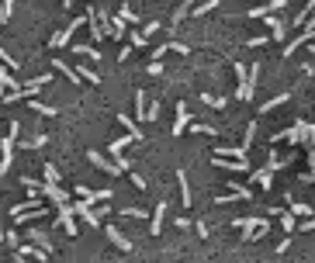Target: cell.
Returning a JSON list of instances; mask_svg holds the SVG:
<instances>
[{
  "label": "cell",
  "mask_w": 315,
  "mask_h": 263,
  "mask_svg": "<svg viewBox=\"0 0 315 263\" xmlns=\"http://www.w3.org/2000/svg\"><path fill=\"white\" fill-rule=\"evenodd\" d=\"M42 177H45V184H59V177H63V173H59L52 163H45V166H42Z\"/></svg>",
  "instance_id": "obj_26"
},
{
  "label": "cell",
  "mask_w": 315,
  "mask_h": 263,
  "mask_svg": "<svg viewBox=\"0 0 315 263\" xmlns=\"http://www.w3.org/2000/svg\"><path fill=\"white\" fill-rule=\"evenodd\" d=\"M28 239H31V243H38V250H42V253H52V243H49L45 229H28Z\"/></svg>",
  "instance_id": "obj_16"
},
{
  "label": "cell",
  "mask_w": 315,
  "mask_h": 263,
  "mask_svg": "<svg viewBox=\"0 0 315 263\" xmlns=\"http://www.w3.org/2000/svg\"><path fill=\"white\" fill-rule=\"evenodd\" d=\"M191 132H198V135H215V129L211 125H201V122H194V125H187Z\"/></svg>",
  "instance_id": "obj_38"
},
{
  "label": "cell",
  "mask_w": 315,
  "mask_h": 263,
  "mask_svg": "<svg viewBox=\"0 0 315 263\" xmlns=\"http://www.w3.org/2000/svg\"><path fill=\"white\" fill-rule=\"evenodd\" d=\"M201 101H205L208 108H222V104H225V97H215V94H208V90L201 94Z\"/></svg>",
  "instance_id": "obj_31"
},
{
  "label": "cell",
  "mask_w": 315,
  "mask_h": 263,
  "mask_svg": "<svg viewBox=\"0 0 315 263\" xmlns=\"http://www.w3.org/2000/svg\"><path fill=\"white\" fill-rule=\"evenodd\" d=\"M125 215H128V218H146V211H142V208H125Z\"/></svg>",
  "instance_id": "obj_45"
},
{
  "label": "cell",
  "mask_w": 315,
  "mask_h": 263,
  "mask_svg": "<svg viewBox=\"0 0 315 263\" xmlns=\"http://www.w3.org/2000/svg\"><path fill=\"white\" fill-rule=\"evenodd\" d=\"M73 52H77V56H90V59H97V63H101V52H97V49H90V45H73Z\"/></svg>",
  "instance_id": "obj_29"
},
{
  "label": "cell",
  "mask_w": 315,
  "mask_h": 263,
  "mask_svg": "<svg viewBox=\"0 0 315 263\" xmlns=\"http://www.w3.org/2000/svg\"><path fill=\"white\" fill-rule=\"evenodd\" d=\"M77 194L83 197L87 204H97V201H111V197H114V191H111V187H104V191H90V187H83V184H80Z\"/></svg>",
  "instance_id": "obj_6"
},
{
  "label": "cell",
  "mask_w": 315,
  "mask_h": 263,
  "mask_svg": "<svg viewBox=\"0 0 315 263\" xmlns=\"http://www.w3.org/2000/svg\"><path fill=\"white\" fill-rule=\"evenodd\" d=\"M312 56H315V45H312Z\"/></svg>",
  "instance_id": "obj_50"
},
{
  "label": "cell",
  "mask_w": 315,
  "mask_h": 263,
  "mask_svg": "<svg viewBox=\"0 0 315 263\" xmlns=\"http://www.w3.org/2000/svg\"><path fill=\"white\" fill-rule=\"evenodd\" d=\"M139 31H142L146 38H149V35H156V31H159V21H146V24H142Z\"/></svg>",
  "instance_id": "obj_39"
},
{
  "label": "cell",
  "mask_w": 315,
  "mask_h": 263,
  "mask_svg": "<svg viewBox=\"0 0 315 263\" xmlns=\"http://www.w3.org/2000/svg\"><path fill=\"white\" fill-rule=\"evenodd\" d=\"M295 229H298V232H312V229H315V218H302Z\"/></svg>",
  "instance_id": "obj_41"
},
{
  "label": "cell",
  "mask_w": 315,
  "mask_h": 263,
  "mask_svg": "<svg viewBox=\"0 0 315 263\" xmlns=\"http://www.w3.org/2000/svg\"><path fill=\"white\" fill-rule=\"evenodd\" d=\"M267 42H270V35H256V38H249L246 45H249V49H260V45H267Z\"/></svg>",
  "instance_id": "obj_40"
},
{
  "label": "cell",
  "mask_w": 315,
  "mask_h": 263,
  "mask_svg": "<svg viewBox=\"0 0 315 263\" xmlns=\"http://www.w3.org/2000/svg\"><path fill=\"white\" fill-rule=\"evenodd\" d=\"M232 69H236V76H239V83H246V66H242V63H232Z\"/></svg>",
  "instance_id": "obj_44"
},
{
  "label": "cell",
  "mask_w": 315,
  "mask_h": 263,
  "mask_svg": "<svg viewBox=\"0 0 315 263\" xmlns=\"http://www.w3.org/2000/svg\"><path fill=\"white\" fill-rule=\"evenodd\" d=\"M215 166L225 170V173H249V163H246V159H225V156H215Z\"/></svg>",
  "instance_id": "obj_5"
},
{
  "label": "cell",
  "mask_w": 315,
  "mask_h": 263,
  "mask_svg": "<svg viewBox=\"0 0 315 263\" xmlns=\"http://www.w3.org/2000/svg\"><path fill=\"white\" fill-rule=\"evenodd\" d=\"M146 42H149V38H146L142 31H132V49H146Z\"/></svg>",
  "instance_id": "obj_36"
},
{
  "label": "cell",
  "mask_w": 315,
  "mask_h": 263,
  "mask_svg": "<svg viewBox=\"0 0 315 263\" xmlns=\"http://www.w3.org/2000/svg\"><path fill=\"white\" fill-rule=\"evenodd\" d=\"M284 201H288V211H291L295 218H312V204H305V201H295L291 194H284Z\"/></svg>",
  "instance_id": "obj_12"
},
{
  "label": "cell",
  "mask_w": 315,
  "mask_h": 263,
  "mask_svg": "<svg viewBox=\"0 0 315 263\" xmlns=\"http://www.w3.org/2000/svg\"><path fill=\"white\" fill-rule=\"evenodd\" d=\"M177 184H180V204H184V208H191L194 201H191V184H187V173H184V170L177 173Z\"/></svg>",
  "instance_id": "obj_20"
},
{
  "label": "cell",
  "mask_w": 315,
  "mask_h": 263,
  "mask_svg": "<svg viewBox=\"0 0 315 263\" xmlns=\"http://www.w3.org/2000/svg\"><path fill=\"white\" fill-rule=\"evenodd\" d=\"M101 229L107 232V239H111V243H114V246H118L121 253H132V239H128V236H125L121 229H114V225H101Z\"/></svg>",
  "instance_id": "obj_4"
},
{
  "label": "cell",
  "mask_w": 315,
  "mask_h": 263,
  "mask_svg": "<svg viewBox=\"0 0 315 263\" xmlns=\"http://www.w3.org/2000/svg\"><path fill=\"white\" fill-rule=\"evenodd\" d=\"M277 218H281V229H284V232H295V225H298V218H295L291 211H281Z\"/></svg>",
  "instance_id": "obj_27"
},
{
  "label": "cell",
  "mask_w": 315,
  "mask_h": 263,
  "mask_svg": "<svg viewBox=\"0 0 315 263\" xmlns=\"http://www.w3.org/2000/svg\"><path fill=\"white\" fill-rule=\"evenodd\" d=\"M163 218H166V201H159L156 211H153V218H149V232H153V236L163 232Z\"/></svg>",
  "instance_id": "obj_15"
},
{
  "label": "cell",
  "mask_w": 315,
  "mask_h": 263,
  "mask_svg": "<svg viewBox=\"0 0 315 263\" xmlns=\"http://www.w3.org/2000/svg\"><path fill=\"white\" fill-rule=\"evenodd\" d=\"M159 118V101H153V104H146V118L142 122H156Z\"/></svg>",
  "instance_id": "obj_34"
},
{
  "label": "cell",
  "mask_w": 315,
  "mask_h": 263,
  "mask_svg": "<svg viewBox=\"0 0 315 263\" xmlns=\"http://www.w3.org/2000/svg\"><path fill=\"white\" fill-rule=\"evenodd\" d=\"M17 253H21V257H35V260H45V257H42V250H35V246H21Z\"/></svg>",
  "instance_id": "obj_37"
},
{
  "label": "cell",
  "mask_w": 315,
  "mask_h": 263,
  "mask_svg": "<svg viewBox=\"0 0 315 263\" xmlns=\"http://www.w3.org/2000/svg\"><path fill=\"white\" fill-rule=\"evenodd\" d=\"M170 52H180V56H187V45H180V42H170Z\"/></svg>",
  "instance_id": "obj_47"
},
{
  "label": "cell",
  "mask_w": 315,
  "mask_h": 263,
  "mask_svg": "<svg viewBox=\"0 0 315 263\" xmlns=\"http://www.w3.org/2000/svg\"><path fill=\"white\" fill-rule=\"evenodd\" d=\"M312 14H315V0H309V3H305V7H302V10L295 14V28H302V24H305V21H309Z\"/></svg>",
  "instance_id": "obj_23"
},
{
  "label": "cell",
  "mask_w": 315,
  "mask_h": 263,
  "mask_svg": "<svg viewBox=\"0 0 315 263\" xmlns=\"http://www.w3.org/2000/svg\"><path fill=\"white\" fill-rule=\"evenodd\" d=\"M97 3H101V0H97Z\"/></svg>",
  "instance_id": "obj_51"
},
{
  "label": "cell",
  "mask_w": 315,
  "mask_h": 263,
  "mask_svg": "<svg viewBox=\"0 0 315 263\" xmlns=\"http://www.w3.org/2000/svg\"><path fill=\"white\" fill-rule=\"evenodd\" d=\"M215 7H218V0H205L201 7H191V14H198V17H201V14H208V10H215Z\"/></svg>",
  "instance_id": "obj_33"
},
{
  "label": "cell",
  "mask_w": 315,
  "mask_h": 263,
  "mask_svg": "<svg viewBox=\"0 0 315 263\" xmlns=\"http://www.w3.org/2000/svg\"><path fill=\"white\" fill-rule=\"evenodd\" d=\"M187 125H191V115H187V104L180 101V104H177V122H173V135H184V132H187Z\"/></svg>",
  "instance_id": "obj_13"
},
{
  "label": "cell",
  "mask_w": 315,
  "mask_h": 263,
  "mask_svg": "<svg viewBox=\"0 0 315 263\" xmlns=\"http://www.w3.org/2000/svg\"><path fill=\"white\" fill-rule=\"evenodd\" d=\"M42 215H45V208H28V211H17V215H14V222H17V225H24V222L42 218Z\"/></svg>",
  "instance_id": "obj_21"
},
{
  "label": "cell",
  "mask_w": 315,
  "mask_h": 263,
  "mask_svg": "<svg viewBox=\"0 0 315 263\" xmlns=\"http://www.w3.org/2000/svg\"><path fill=\"white\" fill-rule=\"evenodd\" d=\"M31 111H38L42 118H56V115H59L52 104H42V101H35V97H31Z\"/></svg>",
  "instance_id": "obj_24"
},
{
  "label": "cell",
  "mask_w": 315,
  "mask_h": 263,
  "mask_svg": "<svg viewBox=\"0 0 315 263\" xmlns=\"http://www.w3.org/2000/svg\"><path fill=\"white\" fill-rule=\"evenodd\" d=\"M291 101V90H284V94H277V97H270V101H263V108H260V115H270L274 108H281V104H288Z\"/></svg>",
  "instance_id": "obj_19"
},
{
  "label": "cell",
  "mask_w": 315,
  "mask_h": 263,
  "mask_svg": "<svg viewBox=\"0 0 315 263\" xmlns=\"http://www.w3.org/2000/svg\"><path fill=\"white\" fill-rule=\"evenodd\" d=\"M249 180H253L256 187L270 191V187H274V170H267V166H260V170H249Z\"/></svg>",
  "instance_id": "obj_10"
},
{
  "label": "cell",
  "mask_w": 315,
  "mask_h": 263,
  "mask_svg": "<svg viewBox=\"0 0 315 263\" xmlns=\"http://www.w3.org/2000/svg\"><path fill=\"white\" fill-rule=\"evenodd\" d=\"M0 243H3V232H0Z\"/></svg>",
  "instance_id": "obj_49"
},
{
  "label": "cell",
  "mask_w": 315,
  "mask_h": 263,
  "mask_svg": "<svg viewBox=\"0 0 315 263\" xmlns=\"http://www.w3.org/2000/svg\"><path fill=\"white\" fill-rule=\"evenodd\" d=\"M191 7H194V0H184V3H180V7L173 10V21H170V28H177V24H180V21H184V17L191 14Z\"/></svg>",
  "instance_id": "obj_22"
},
{
  "label": "cell",
  "mask_w": 315,
  "mask_h": 263,
  "mask_svg": "<svg viewBox=\"0 0 315 263\" xmlns=\"http://www.w3.org/2000/svg\"><path fill=\"white\" fill-rule=\"evenodd\" d=\"M263 17H267V24H270V38H274V42H284V21L274 17V14H263Z\"/></svg>",
  "instance_id": "obj_18"
},
{
  "label": "cell",
  "mask_w": 315,
  "mask_h": 263,
  "mask_svg": "<svg viewBox=\"0 0 315 263\" xmlns=\"http://www.w3.org/2000/svg\"><path fill=\"white\" fill-rule=\"evenodd\" d=\"M146 69H149V76H159V73H163V63H159V59H149Z\"/></svg>",
  "instance_id": "obj_42"
},
{
  "label": "cell",
  "mask_w": 315,
  "mask_h": 263,
  "mask_svg": "<svg viewBox=\"0 0 315 263\" xmlns=\"http://www.w3.org/2000/svg\"><path fill=\"white\" fill-rule=\"evenodd\" d=\"M10 14H14V0H3V3H0V24H3Z\"/></svg>",
  "instance_id": "obj_35"
},
{
  "label": "cell",
  "mask_w": 315,
  "mask_h": 263,
  "mask_svg": "<svg viewBox=\"0 0 315 263\" xmlns=\"http://www.w3.org/2000/svg\"><path fill=\"white\" fill-rule=\"evenodd\" d=\"M118 122L125 125V132H128V135H135V138H142V132L135 129V118H128V115H118Z\"/></svg>",
  "instance_id": "obj_28"
},
{
  "label": "cell",
  "mask_w": 315,
  "mask_h": 263,
  "mask_svg": "<svg viewBox=\"0 0 315 263\" xmlns=\"http://www.w3.org/2000/svg\"><path fill=\"white\" fill-rule=\"evenodd\" d=\"M132 184H135L139 191H146V177H139V173H132Z\"/></svg>",
  "instance_id": "obj_48"
},
{
  "label": "cell",
  "mask_w": 315,
  "mask_h": 263,
  "mask_svg": "<svg viewBox=\"0 0 315 263\" xmlns=\"http://www.w3.org/2000/svg\"><path fill=\"white\" fill-rule=\"evenodd\" d=\"M312 35H315L312 28H309V24H302V35H295V38L284 45V59H291V52H295V49H302L305 42H312Z\"/></svg>",
  "instance_id": "obj_8"
},
{
  "label": "cell",
  "mask_w": 315,
  "mask_h": 263,
  "mask_svg": "<svg viewBox=\"0 0 315 263\" xmlns=\"http://www.w3.org/2000/svg\"><path fill=\"white\" fill-rule=\"evenodd\" d=\"M52 69H56V73H63V76H70V80H73L77 87L83 83V76H80V73H77V69H73L70 63H63V59H52Z\"/></svg>",
  "instance_id": "obj_17"
},
{
  "label": "cell",
  "mask_w": 315,
  "mask_h": 263,
  "mask_svg": "<svg viewBox=\"0 0 315 263\" xmlns=\"http://www.w3.org/2000/svg\"><path fill=\"white\" fill-rule=\"evenodd\" d=\"M10 156H14V135H3L0 138V173L10 170Z\"/></svg>",
  "instance_id": "obj_7"
},
{
  "label": "cell",
  "mask_w": 315,
  "mask_h": 263,
  "mask_svg": "<svg viewBox=\"0 0 315 263\" xmlns=\"http://www.w3.org/2000/svg\"><path fill=\"white\" fill-rule=\"evenodd\" d=\"M232 229H246V232L270 229V218H232Z\"/></svg>",
  "instance_id": "obj_11"
},
{
  "label": "cell",
  "mask_w": 315,
  "mask_h": 263,
  "mask_svg": "<svg viewBox=\"0 0 315 263\" xmlns=\"http://www.w3.org/2000/svg\"><path fill=\"white\" fill-rule=\"evenodd\" d=\"M3 243H10V246L17 250V232H14V229H10V232H3Z\"/></svg>",
  "instance_id": "obj_46"
},
{
  "label": "cell",
  "mask_w": 315,
  "mask_h": 263,
  "mask_svg": "<svg viewBox=\"0 0 315 263\" xmlns=\"http://www.w3.org/2000/svg\"><path fill=\"white\" fill-rule=\"evenodd\" d=\"M49 83H52V76H49V73H42V76H35V80H28V83L21 87V97H35V94H38L42 87H49Z\"/></svg>",
  "instance_id": "obj_9"
},
{
  "label": "cell",
  "mask_w": 315,
  "mask_h": 263,
  "mask_svg": "<svg viewBox=\"0 0 315 263\" xmlns=\"http://www.w3.org/2000/svg\"><path fill=\"white\" fill-rule=\"evenodd\" d=\"M246 145H215V156H225V159H246Z\"/></svg>",
  "instance_id": "obj_14"
},
{
  "label": "cell",
  "mask_w": 315,
  "mask_h": 263,
  "mask_svg": "<svg viewBox=\"0 0 315 263\" xmlns=\"http://www.w3.org/2000/svg\"><path fill=\"white\" fill-rule=\"evenodd\" d=\"M281 7H288V0H270V3H267V14H274V10H281Z\"/></svg>",
  "instance_id": "obj_43"
},
{
  "label": "cell",
  "mask_w": 315,
  "mask_h": 263,
  "mask_svg": "<svg viewBox=\"0 0 315 263\" xmlns=\"http://www.w3.org/2000/svg\"><path fill=\"white\" fill-rule=\"evenodd\" d=\"M77 73L83 76V80H90V83H101V76H97V73H94L90 66H83V63H80V66H77Z\"/></svg>",
  "instance_id": "obj_30"
},
{
  "label": "cell",
  "mask_w": 315,
  "mask_h": 263,
  "mask_svg": "<svg viewBox=\"0 0 315 263\" xmlns=\"http://www.w3.org/2000/svg\"><path fill=\"white\" fill-rule=\"evenodd\" d=\"M70 208H73V215H80L90 229H101V218L107 215V204H104V208H97V211H90V204H87V201H73Z\"/></svg>",
  "instance_id": "obj_2"
},
{
  "label": "cell",
  "mask_w": 315,
  "mask_h": 263,
  "mask_svg": "<svg viewBox=\"0 0 315 263\" xmlns=\"http://www.w3.org/2000/svg\"><path fill=\"white\" fill-rule=\"evenodd\" d=\"M135 115L146 118V94H142V90H135Z\"/></svg>",
  "instance_id": "obj_32"
},
{
  "label": "cell",
  "mask_w": 315,
  "mask_h": 263,
  "mask_svg": "<svg viewBox=\"0 0 315 263\" xmlns=\"http://www.w3.org/2000/svg\"><path fill=\"white\" fill-rule=\"evenodd\" d=\"M87 159H90V163H94V166H97L101 173H107V177H118V173H121V170H118V163L104 159V156H101L97 149H90V152H87Z\"/></svg>",
  "instance_id": "obj_3"
},
{
  "label": "cell",
  "mask_w": 315,
  "mask_h": 263,
  "mask_svg": "<svg viewBox=\"0 0 315 263\" xmlns=\"http://www.w3.org/2000/svg\"><path fill=\"white\" fill-rule=\"evenodd\" d=\"M305 138H309V122H305V118H298L295 129H284V132H274V135H270V142H291V145H298V142H305Z\"/></svg>",
  "instance_id": "obj_1"
},
{
  "label": "cell",
  "mask_w": 315,
  "mask_h": 263,
  "mask_svg": "<svg viewBox=\"0 0 315 263\" xmlns=\"http://www.w3.org/2000/svg\"><path fill=\"white\" fill-rule=\"evenodd\" d=\"M49 145V135H31L28 142H21V149H45Z\"/></svg>",
  "instance_id": "obj_25"
}]
</instances>
